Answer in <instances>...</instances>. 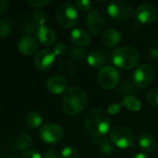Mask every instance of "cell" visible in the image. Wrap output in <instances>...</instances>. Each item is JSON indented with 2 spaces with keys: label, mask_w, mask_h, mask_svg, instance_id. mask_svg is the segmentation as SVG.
I'll return each instance as SVG.
<instances>
[{
  "label": "cell",
  "mask_w": 158,
  "mask_h": 158,
  "mask_svg": "<svg viewBox=\"0 0 158 158\" xmlns=\"http://www.w3.org/2000/svg\"><path fill=\"white\" fill-rule=\"evenodd\" d=\"M84 125L89 133L95 137L106 135L110 129L107 112L99 107L89 110L84 118Z\"/></svg>",
  "instance_id": "1"
},
{
  "label": "cell",
  "mask_w": 158,
  "mask_h": 158,
  "mask_svg": "<svg viewBox=\"0 0 158 158\" xmlns=\"http://www.w3.org/2000/svg\"><path fill=\"white\" fill-rule=\"evenodd\" d=\"M87 105V94L81 87H72L69 89L62 102L64 112L69 116H75L81 113Z\"/></svg>",
  "instance_id": "2"
},
{
  "label": "cell",
  "mask_w": 158,
  "mask_h": 158,
  "mask_svg": "<svg viewBox=\"0 0 158 158\" xmlns=\"http://www.w3.org/2000/svg\"><path fill=\"white\" fill-rule=\"evenodd\" d=\"M112 61L118 68L131 69L140 61V54L137 49L131 46H121L115 50L112 56Z\"/></svg>",
  "instance_id": "3"
},
{
  "label": "cell",
  "mask_w": 158,
  "mask_h": 158,
  "mask_svg": "<svg viewBox=\"0 0 158 158\" xmlns=\"http://www.w3.org/2000/svg\"><path fill=\"white\" fill-rule=\"evenodd\" d=\"M56 19L66 29H71L78 23V12L76 7L69 2L61 3L56 9Z\"/></svg>",
  "instance_id": "4"
},
{
  "label": "cell",
  "mask_w": 158,
  "mask_h": 158,
  "mask_svg": "<svg viewBox=\"0 0 158 158\" xmlns=\"http://www.w3.org/2000/svg\"><path fill=\"white\" fill-rule=\"evenodd\" d=\"M110 140L117 147L127 149L134 143V134L131 129L125 126H117L110 132Z\"/></svg>",
  "instance_id": "5"
},
{
  "label": "cell",
  "mask_w": 158,
  "mask_h": 158,
  "mask_svg": "<svg viewBox=\"0 0 158 158\" xmlns=\"http://www.w3.org/2000/svg\"><path fill=\"white\" fill-rule=\"evenodd\" d=\"M132 11V6L127 1L113 0L107 6V14L117 21H125L129 19Z\"/></svg>",
  "instance_id": "6"
},
{
  "label": "cell",
  "mask_w": 158,
  "mask_h": 158,
  "mask_svg": "<svg viewBox=\"0 0 158 158\" xmlns=\"http://www.w3.org/2000/svg\"><path fill=\"white\" fill-rule=\"evenodd\" d=\"M98 81L100 85L107 90H111L117 86L119 81V73L115 67L103 66L98 71Z\"/></svg>",
  "instance_id": "7"
},
{
  "label": "cell",
  "mask_w": 158,
  "mask_h": 158,
  "mask_svg": "<svg viewBox=\"0 0 158 158\" xmlns=\"http://www.w3.org/2000/svg\"><path fill=\"white\" fill-rule=\"evenodd\" d=\"M64 135L62 127L56 123H46L43 125L39 130V136L43 142L54 144L58 143Z\"/></svg>",
  "instance_id": "8"
},
{
  "label": "cell",
  "mask_w": 158,
  "mask_h": 158,
  "mask_svg": "<svg viewBox=\"0 0 158 158\" xmlns=\"http://www.w3.org/2000/svg\"><path fill=\"white\" fill-rule=\"evenodd\" d=\"M155 71L148 64H142L136 68L133 73V82L138 88H146L154 81Z\"/></svg>",
  "instance_id": "9"
},
{
  "label": "cell",
  "mask_w": 158,
  "mask_h": 158,
  "mask_svg": "<svg viewBox=\"0 0 158 158\" xmlns=\"http://www.w3.org/2000/svg\"><path fill=\"white\" fill-rule=\"evenodd\" d=\"M106 14L102 9H92L87 16V26L90 31L94 34L101 33L106 26Z\"/></svg>",
  "instance_id": "10"
},
{
  "label": "cell",
  "mask_w": 158,
  "mask_h": 158,
  "mask_svg": "<svg viewBox=\"0 0 158 158\" xmlns=\"http://www.w3.org/2000/svg\"><path fill=\"white\" fill-rule=\"evenodd\" d=\"M156 18V8L150 3L138 6L135 11V19L142 24H150Z\"/></svg>",
  "instance_id": "11"
},
{
  "label": "cell",
  "mask_w": 158,
  "mask_h": 158,
  "mask_svg": "<svg viewBox=\"0 0 158 158\" xmlns=\"http://www.w3.org/2000/svg\"><path fill=\"white\" fill-rule=\"evenodd\" d=\"M55 57L56 56L53 53V51L48 49L42 50L37 53L34 58V65L40 70L49 69L55 61Z\"/></svg>",
  "instance_id": "12"
},
{
  "label": "cell",
  "mask_w": 158,
  "mask_h": 158,
  "mask_svg": "<svg viewBox=\"0 0 158 158\" xmlns=\"http://www.w3.org/2000/svg\"><path fill=\"white\" fill-rule=\"evenodd\" d=\"M18 49L19 53L24 56H31L38 49V42L34 37L25 35L19 40Z\"/></svg>",
  "instance_id": "13"
},
{
  "label": "cell",
  "mask_w": 158,
  "mask_h": 158,
  "mask_svg": "<svg viewBox=\"0 0 158 158\" xmlns=\"http://www.w3.org/2000/svg\"><path fill=\"white\" fill-rule=\"evenodd\" d=\"M68 87L67 80L59 75H55L50 77L46 81V89L48 92L54 94H63Z\"/></svg>",
  "instance_id": "14"
},
{
  "label": "cell",
  "mask_w": 158,
  "mask_h": 158,
  "mask_svg": "<svg viewBox=\"0 0 158 158\" xmlns=\"http://www.w3.org/2000/svg\"><path fill=\"white\" fill-rule=\"evenodd\" d=\"M35 35H36L37 42H39L41 44L44 46H50L54 44V43L56 42L55 31L51 28L45 25L39 26L35 31Z\"/></svg>",
  "instance_id": "15"
},
{
  "label": "cell",
  "mask_w": 158,
  "mask_h": 158,
  "mask_svg": "<svg viewBox=\"0 0 158 158\" xmlns=\"http://www.w3.org/2000/svg\"><path fill=\"white\" fill-rule=\"evenodd\" d=\"M70 39L75 44L79 46H85L91 41L90 34L85 30L81 29V28H76L71 31Z\"/></svg>",
  "instance_id": "16"
},
{
  "label": "cell",
  "mask_w": 158,
  "mask_h": 158,
  "mask_svg": "<svg viewBox=\"0 0 158 158\" xmlns=\"http://www.w3.org/2000/svg\"><path fill=\"white\" fill-rule=\"evenodd\" d=\"M138 144L143 151L147 153H153L157 147L156 141L152 135L148 133H143L140 135L138 139Z\"/></svg>",
  "instance_id": "17"
},
{
  "label": "cell",
  "mask_w": 158,
  "mask_h": 158,
  "mask_svg": "<svg viewBox=\"0 0 158 158\" xmlns=\"http://www.w3.org/2000/svg\"><path fill=\"white\" fill-rule=\"evenodd\" d=\"M121 41V34L116 29H108L105 31L103 36V42L107 47H115Z\"/></svg>",
  "instance_id": "18"
},
{
  "label": "cell",
  "mask_w": 158,
  "mask_h": 158,
  "mask_svg": "<svg viewBox=\"0 0 158 158\" xmlns=\"http://www.w3.org/2000/svg\"><path fill=\"white\" fill-rule=\"evenodd\" d=\"M120 106L126 107L128 110H130L131 112H138V111H140V109L142 107L141 102L136 97H134L132 95L125 96L122 99V101L120 103Z\"/></svg>",
  "instance_id": "19"
},
{
  "label": "cell",
  "mask_w": 158,
  "mask_h": 158,
  "mask_svg": "<svg viewBox=\"0 0 158 158\" xmlns=\"http://www.w3.org/2000/svg\"><path fill=\"white\" fill-rule=\"evenodd\" d=\"M104 61H105L104 56L101 53L97 52V51L91 52L87 56V62L93 68H99V67H101L103 65Z\"/></svg>",
  "instance_id": "20"
},
{
  "label": "cell",
  "mask_w": 158,
  "mask_h": 158,
  "mask_svg": "<svg viewBox=\"0 0 158 158\" xmlns=\"http://www.w3.org/2000/svg\"><path fill=\"white\" fill-rule=\"evenodd\" d=\"M32 145V139L28 134H21L18 137L16 141V146L20 151L29 150Z\"/></svg>",
  "instance_id": "21"
},
{
  "label": "cell",
  "mask_w": 158,
  "mask_h": 158,
  "mask_svg": "<svg viewBox=\"0 0 158 158\" xmlns=\"http://www.w3.org/2000/svg\"><path fill=\"white\" fill-rule=\"evenodd\" d=\"M27 124L32 128V129H37L43 124V118L42 116L37 112V111H31L27 115L26 118Z\"/></svg>",
  "instance_id": "22"
},
{
  "label": "cell",
  "mask_w": 158,
  "mask_h": 158,
  "mask_svg": "<svg viewBox=\"0 0 158 158\" xmlns=\"http://www.w3.org/2000/svg\"><path fill=\"white\" fill-rule=\"evenodd\" d=\"M11 31L10 22L6 19H2L0 21V37L6 38L9 36Z\"/></svg>",
  "instance_id": "23"
},
{
  "label": "cell",
  "mask_w": 158,
  "mask_h": 158,
  "mask_svg": "<svg viewBox=\"0 0 158 158\" xmlns=\"http://www.w3.org/2000/svg\"><path fill=\"white\" fill-rule=\"evenodd\" d=\"M99 146H100L101 151L106 155H110L114 152V149H113L114 147L112 145V143L109 142V140H107V139L102 140L99 143Z\"/></svg>",
  "instance_id": "24"
},
{
  "label": "cell",
  "mask_w": 158,
  "mask_h": 158,
  "mask_svg": "<svg viewBox=\"0 0 158 158\" xmlns=\"http://www.w3.org/2000/svg\"><path fill=\"white\" fill-rule=\"evenodd\" d=\"M32 18H33V21L39 26H43L46 20V15L43 10H36L33 13Z\"/></svg>",
  "instance_id": "25"
},
{
  "label": "cell",
  "mask_w": 158,
  "mask_h": 158,
  "mask_svg": "<svg viewBox=\"0 0 158 158\" xmlns=\"http://www.w3.org/2000/svg\"><path fill=\"white\" fill-rule=\"evenodd\" d=\"M147 100L153 106H158V88H153L147 93Z\"/></svg>",
  "instance_id": "26"
},
{
  "label": "cell",
  "mask_w": 158,
  "mask_h": 158,
  "mask_svg": "<svg viewBox=\"0 0 158 158\" xmlns=\"http://www.w3.org/2000/svg\"><path fill=\"white\" fill-rule=\"evenodd\" d=\"M61 158H77V151L72 146H66L61 152Z\"/></svg>",
  "instance_id": "27"
},
{
  "label": "cell",
  "mask_w": 158,
  "mask_h": 158,
  "mask_svg": "<svg viewBox=\"0 0 158 158\" xmlns=\"http://www.w3.org/2000/svg\"><path fill=\"white\" fill-rule=\"evenodd\" d=\"M75 5L77 6L78 8H80L81 10H83V11L90 10L93 6L92 2H90L88 0H77L75 2Z\"/></svg>",
  "instance_id": "28"
},
{
  "label": "cell",
  "mask_w": 158,
  "mask_h": 158,
  "mask_svg": "<svg viewBox=\"0 0 158 158\" xmlns=\"http://www.w3.org/2000/svg\"><path fill=\"white\" fill-rule=\"evenodd\" d=\"M59 69L61 71L68 73V74H72L73 73V64L69 61H63L59 64Z\"/></svg>",
  "instance_id": "29"
},
{
  "label": "cell",
  "mask_w": 158,
  "mask_h": 158,
  "mask_svg": "<svg viewBox=\"0 0 158 158\" xmlns=\"http://www.w3.org/2000/svg\"><path fill=\"white\" fill-rule=\"evenodd\" d=\"M66 52H67V46L63 43H58L54 46L53 53L55 54V56H62Z\"/></svg>",
  "instance_id": "30"
},
{
  "label": "cell",
  "mask_w": 158,
  "mask_h": 158,
  "mask_svg": "<svg viewBox=\"0 0 158 158\" xmlns=\"http://www.w3.org/2000/svg\"><path fill=\"white\" fill-rule=\"evenodd\" d=\"M70 56L76 59H81L85 56V50L80 47H74L70 51Z\"/></svg>",
  "instance_id": "31"
},
{
  "label": "cell",
  "mask_w": 158,
  "mask_h": 158,
  "mask_svg": "<svg viewBox=\"0 0 158 158\" xmlns=\"http://www.w3.org/2000/svg\"><path fill=\"white\" fill-rule=\"evenodd\" d=\"M49 0H29L28 4L32 7H42L47 4H49Z\"/></svg>",
  "instance_id": "32"
},
{
  "label": "cell",
  "mask_w": 158,
  "mask_h": 158,
  "mask_svg": "<svg viewBox=\"0 0 158 158\" xmlns=\"http://www.w3.org/2000/svg\"><path fill=\"white\" fill-rule=\"evenodd\" d=\"M120 108H121L120 104H118V103L111 104L107 108V113L110 115H116L120 111Z\"/></svg>",
  "instance_id": "33"
},
{
  "label": "cell",
  "mask_w": 158,
  "mask_h": 158,
  "mask_svg": "<svg viewBox=\"0 0 158 158\" xmlns=\"http://www.w3.org/2000/svg\"><path fill=\"white\" fill-rule=\"evenodd\" d=\"M22 158H42L41 155L36 152V151H33V150H28L26 151L23 156H22Z\"/></svg>",
  "instance_id": "34"
},
{
  "label": "cell",
  "mask_w": 158,
  "mask_h": 158,
  "mask_svg": "<svg viewBox=\"0 0 158 158\" xmlns=\"http://www.w3.org/2000/svg\"><path fill=\"white\" fill-rule=\"evenodd\" d=\"M44 158H61V155L55 150H49L44 154Z\"/></svg>",
  "instance_id": "35"
},
{
  "label": "cell",
  "mask_w": 158,
  "mask_h": 158,
  "mask_svg": "<svg viewBox=\"0 0 158 158\" xmlns=\"http://www.w3.org/2000/svg\"><path fill=\"white\" fill-rule=\"evenodd\" d=\"M9 5V2L7 0H0V13L5 11Z\"/></svg>",
  "instance_id": "36"
},
{
  "label": "cell",
  "mask_w": 158,
  "mask_h": 158,
  "mask_svg": "<svg viewBox=\"0 0 158 158\" xmlns=\"http://www.w3.org/2000/svg\"><path fill=\"white\" fill-rule=\"evenodd\" d=\"M150 56L154 59V60H158V49H151L150 50Z\"/></svg>",
  "instance_id": "37"
},
{
  "label": "cell",
  "mask_w": 158,
  "mask_h": 158,
  "mask_svg": "<svg viewBox=\"0 0 158 158\" xmlns=\"http://www.w3.org/2000/svg\"><path fill=\"white\" fill-rule=\"evenodd\" d=\"M134 158H150L149 157V156H147L146 154H143V153H139V154H137Z\"/></svg>",
  "instance_id": "38"
},
{
  "label": "cell",
  "mask_w": 158,
  "mask_h": 158,
  "mask_svg": "<svg viewBox=\"0 0 158 158\" xmlns=\"http://www.w3.org/2000/svg\"><path fill=\"white\" fill-rule=\"evenodd\" d=\"M8 158H17V157H14V156H11V157H8Z\"/></svg>",
  "instance_id": "39"
},
{
  "label": "cell",
  "mask_w": 158,
  "mask_h": 158,
  "mask_svg": "<svg viewBox=\"0 0 158 158\" xmlns=\"http://www.w3.org/2000/svg\"><path fill=\"white\" fill-rule=\"evenodd\" d=\"M0 155H1V151H0Z\"/></svg>",
  "instance_id": "40"
}]
</instances>
